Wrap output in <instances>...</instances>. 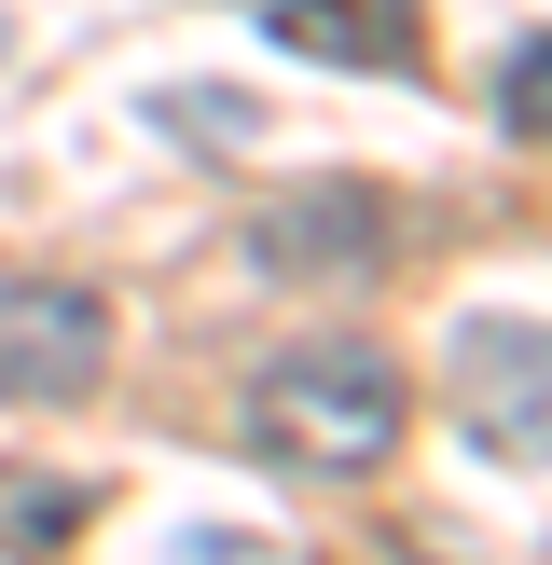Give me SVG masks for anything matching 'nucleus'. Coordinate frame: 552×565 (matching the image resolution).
Returning a JSON list of instances; mask_svg holds the SVG:
<instances>
[{"label": "nucleus", "instance_id": "obj_4", "mask_svg": "<svg viewBox=\"0 0 552 565\" xmlns=\"http://www.w3.org/2000/svg\"><path fill=\"white\" fill-rule=\"evenodd\" d=\"M414 28H428L414 0H263V42L318 55V70H401Z\"/></svg>", "mask_w": 552, "mask_h": 565}, {"label": "nucleus", "instance_id": "obj_6", "mask_svg": "<svg viewBox=\"0 0 552 565\" xmlns=\"http://www.w3.org/2000/svg\"><path fill=\"white\" fill-rule=\"evenodd\" d=\"M83 524H97V497H83V483H55V469H0V552L42 565V552H70Z\"/></svg>", "mask_w": 552, "mask_h": 565}, {"label": "nucleus", "instance_id": "obj_2", "mask_svg": "<svg viewBox=\"0 0 552 565\" xmlns=\"http://www.w3.org/2000/svg\"><path fill=\"white\" fill-rule=\"evenodd\" d=\"M110 303L83 276H0V401H97Z\"/></svg>", "mask_w": 552, "mask_h": 565}, {"label": "nucleus", "instance_id": "obj_1", "mask_svg": "<svg viewBox=\"0 0 552 565\" xmlns=\"http://www.w3.org/2000/svg\"><path fill=\"white\" fill-rule=\"evenodd\" d=\"M401 359L386 345H276L263 373H248V456H276V469H304V483H359V469H386L401 456Z\"/></svg>", "mask_w": 552, "mask_h": 565}, {"label": "nucleus", "instance_id": "obj_3", "mask_svg": "<svg viewBox=\"0 0 552 565\" xmlns=\"http://www.w3.org/2000/svg\"><path fill=\"white\" fill-rule=\"evenodd\" d=\"M456 414L484 456L552 469V318H469L456 331Z\"/></svg>", "mask_w": 552, "mask_h": 565}, {"label": "nucleus", "instance_id": "obj_7", "mask_svg": "<svg viewBox=\"0 0 552 565\" xmlns=\"http://www.w3.org/2000/svg\"><path fill=\"white\" fill-rule=\"evenodd\" d=\"M497 125H511V138H552V28L497 55Z\"/></svg>", "mask_w": 552, "mask_h": 565}, {"label": "nucleus", "instance_id": "obj_5", "mask_svg": "<svg viewBox=\"0 0 552 565\" xmlns=\"http://www.w3.org/2000/svg\"><path fill=\"white\" fill-rule=\"evenodd\" d=\"M373 248H386L373 193H304V207L248 221V263H263V276H373Z\"/></svg>", "mask_w": 552, "mask_h": 565}]
</instances>
